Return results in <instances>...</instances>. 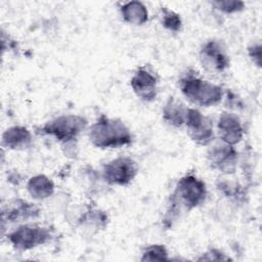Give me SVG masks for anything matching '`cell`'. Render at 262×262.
Returning <instances> with one entry per match:
<instances>
[{
    "label": "cell",
    "mask_w": 262,
    "mask_h": 262,
    "mask_svg": "<svg viewBox=\"0 0 262 262\" xmlns=\"http://www.w3.org/2000/svg\"><path fill=\"white\" fill-rule=\"evenodd\" d=\"M33 133L23 125H13L4 130L1 136V146L8 150H27L33 145Z\"/></svg>",
    "instance_id": "13"
},
{
    "label": "cell",
    "mask_w": 262,
    "mask_h": 262,
    "mask_svg": "<svg viewBox=\"0 0 262 262\" xmlns=\"http://www.w3.org/2000/svg\"><path fill=\"white\" fill-rule=\"evenodd\" d=\"M41 208L32 202L24 199H14L2 208V224L5 223H27L39 218Z\"/></svg>",
    "instance_id": "11"
},
{
    "label": "cell",
    "mask_w": 262,
    "mask_h": 262,
    "mask_svg": "<svg viewBox=\"0 0 262 262\" xmlns=\"http://www.w3.org/2000/svg\"><path fill=\"white\" fill-rule=\"evenodd\" d=\"M202 67L210 73L221 74L230 67V57L226 46L219 39H209L203 43L199 51Z\"/></svg>",
    "instance_id": "9"
},
{
    "label": "cell",
    "mask_w": 262,
    "mask_h": 262,
    "mask_svg": "<svg viewBox=\"0 0 262 262\" xmlns=\"http://www.w3.org/2000/svg\"><path fill=\"white\" fill-rule=\"evenodd\" d=\"M6 238L15 252L24 253L48 244L53 238V231L49 226L32 221L18 224L7 232Z\"/></svg>",
    "instance_id": "5"
},
{
    "label": "cell",
    "mask_w": 262,
    "mask_h": 262,
    "mask_svg": "<svg viewBox=\"0 0 262 262\" xmlns=\"http://www.w3.org/2000/svg\"><path fill=\"white\" fill-rule=\"evenodd\" d=\"M139 172L137 162L128 156L117 157L105 163L100 171L101 180L112 186H127Z\"/></svg>",
    "instance_id": "6"
},
{
    "label": "cell",
    "mask_w": 262,
    "mask_h": 262,
    "mask_svg": "<svg viewBox=\"0 0 262 262\" xmlns=\"http://www.w3.org/2000/svg\"><path fill=\"white\" fill-rule=\"evenodd\" d=\"M212 8L224 13V14H234L243 11L245 9V2L239 0H216L210 2Z\"/></svg>",
    "instance_id": "20"
},
{
    "label": "cell",
    "mask_w": 262,
    "mask_h": 262,
    "mask_svg": "<svg viewBox=\"0 0 262 262\" xmlns=\"http://www.w3.org/2000/svg\"><path fill=\"white\" fill-rule=\"evenodd\" d=\"M184 128L190 140L200 146H208L216 139L212 119L195 107H187Z\"/></svg>",
    "instance_id": "7"
},
{
    "label": "cell",
    "mask_w": 262,
    "mask_h": 262,
    "mask_svg": "<svg viewBox=\"0 0 262 262\" xmlns=\"http://www.w3.org/2000/svg\"><path fill=\"white\" fill-rule=\"evenodd\" d=\"M217 188L227 198L239 199L243 196L242 187L236 182H230L227 179H221L217 184Z\"/></svg>",
    "instance_id": "21"
},
{
    "label": "cell",
    "mask_w": 262,
    "mask_h": 262,
    "mask_svg": "<svg viewBox=\"0 0 262 262\" xmlns=\"http://www.w3.org/2000/svg\"><path fill=\"white\" fill-rule=\"evenodd\" d=\"M261 43L260 41H256L251 43L248 48H247V53L249 58L252 60V62L254 63V66H256L257 68H261Z\"/></svg>",
    "instance_id": "23"
},
{
    "label": "cell",
    "mask_w": 262,
    "mask_h": 262,
    "mask_svg": "<svg viewBox=\"0 0 262 262\" xmlns=\"http://www.w3.org/2000/svg\"><path fill=\"white\" fill-rule=\"evenodd\" d=\"M187 107L174 96H170L162 107L163 121L172 128H182L185 123Z\"/></svg>",
    "instance_id": "14"
},
{
    "label": "cell",
    "mask_w": 262,
    "mask_h": 262,
    "mask_svg": "<svg viewBox=\"0 0 262 262\" xmlns=\"http://www.w3.org/2000/svg\"><path fill=\"white\" fill-rule=\"evenodd\" d=\"M178 86L182 95L198 106L209 107L217 105L224 96L222 86L205 80L192 70H187L180 76Z\"/></svg>",
    "instance_id": "3"
},
{
    "label": "cell",
    "mask_w": 262,
    "mask_h": 262,
    "mask_svg": "<svg viewBox=\"0 0 262 262\" xmlns=\"http://www.w3.org/2000/svg\"><path fill=\"white\" fill-rule=\"evenodd\" d=\"M198 261H227L231 260L229 256H227L224 252L217 248H210L201 254L200 257L196 258Z\"/></svg>",
    "instance_id": "22"
},
{
    "label": "cell",
    "mask_w": 262,
    "mask_h": 262,
    "mask_svg": "<svg viewBox=\"0 0 262 262\" xmlns=\"http://www.w3.org/2000/svg\"><path fill=\"white\" fill-rule=\"evenodd\" d=\"M88 121L80 115H60L36 128V133L53 138L61 145H74L87 129Z\"/></svg>",
    "instance_id": "4"
},
{
    "label": "cell",
    "mask_w": 262,
    "mask_h": 262,
    "mask_svg": "<svg viewBox=\"0 0 262 262\" xmlns=\"http://www.w3.org/2000/svg\"><path fill=\"white\" fill-rule=\"evenodd\" d=\"M160 19L162 26L171 33H179L182 30L183 24L181 16L168 7H161Z\"/></svg>",
    "instance_id": "18"
},
{
    "label": "cell",
    "mask_w": 262,
    "mask_h": 262,
    "mask_svg": "<svg viewBox=\"0 0 262 262\" xmlns=\"http://www.w3.org/2000/svg\"><path fill=\"white\" fill-rule=\"evenodd\" d=\"M108 223V216L106 212L90 207L86 209L79 217L78 224L91 232H98L103 230Z\"/></svg>",
    "instance_id": "17"
},
{
    "label": "cell",
    "mask_w": 262,
    "mask_h": 262,
    "mask_svg": "<svg viewBox=\"0 0 262 262\" xmlns=\"http://www.w3.org/2000/svg\"><path fill=\"white\" fill-rule=\"evenodd\" d=\"M130 87L140 100L152 102L159 93V77L149 66H140L130 79Z\"/></svg>",
    "instance_id": "10"
},
{
    "label": "cell",
    "mask_w": 262,
    "mask_h": 262,
    "mask_svg": "<svg viewBox=\"0 0 262 262\" xmlns=\"http://www.w3.org/2000/svg\"><path fill=\"white\" fill-rule=\"evenodd\" d=\"M216 138L235 146L238 144L245 134V129L241 118L231 112H222L216 123Z\"/></svg>",
    "instance_id": "12"
},
{
    "label": "cell",
    "mask_w": 262,
    "mask_h": 262,
    "mask_svg": "<svg viewBox=\"0 0 262 262\" xmlns=\"http://www.w3.org/2000/svg\"><path fill=\"white\" fill-rule=\"evenodd\" d=\"M122 19L133 26H142L147 23L149 13L144 3L140 1H129L123 3L119 8Z\"/></svg>",
    "instance_id": "16"
},
{
    "label": "cell",
    "mask_w": 262,
    "mask_h": 262,
    "mask_svg": "<svg viewBox=\"0 0 262 262\" xmlns=\"http://www.w3.org/2000/svg\"><path fill=\"white\" fill-rule=\"evenodd\" d=\"M26 188L33 200L44 201L49 199L55 189L54 182L45 174H36L28 179Z\"/></svg>",
    "instance_id": "15"
},
{
    "label": "cell",
    "mask_w": 262,
    "mask_h": 262,
    "mask_svg": "<svg viewBox=\"0 0 262 262\" xmlns=\"http://www.w3.org/2000/svg\"><path fill=\"white\" fill-rule=\"evenodd\" d=\"M207 162L211 169L224 175H231L237 169L238 151L235 146L216 138L208 145Z\"/></svg>",
    "instance_id": "8"
},
{
    "label": "cell",
    "mask_w": 262,
    "mask_h": 262,
    "mask_svg": "<svg viewBox=\"0 0 262 262\" xmlns=\"http://www.w3.org/2000/svg\"><path fill=\"white\" fill-rule=\"evenodd\" d=\"M169 257L168 249L163 244H152L144 247L141 252L140 261H168Z\"/></svg>",
    "instance_id": "19"
},
{
    "label": "cell",
    "mask_w": 262,
    "mask_h": 262,
    "mask_svg": "<svg viewBox=\"0 0 262 262\" xmlns=\"http://www.w3.org/2000/svg\"><path fill=\"white\" fill-rule=\"evenodd\" d=\"M207 196L208 188L205 181L194 173L184 174L177 180L169 196L163 225L166 228L172 227L182 214L201 207Z\"/></svg>",
    "instance_id": "1"
},
{
    "label": "cell",
    "mask_w": 262,
    "mask_h": 262,
    "mask_svg": "<svg viewBox=\"0 0 262 262\" xmlns=\"http://www.w3.org/2000/svg\"><path fill=\"white\" fill-rule=\"evenodd\" d=\"M90 143L100 149H114L132 144L130 128L119 118L100 115L88 129Z\"/></svg>",
    "instance_id": "2"
}]
</instances>
